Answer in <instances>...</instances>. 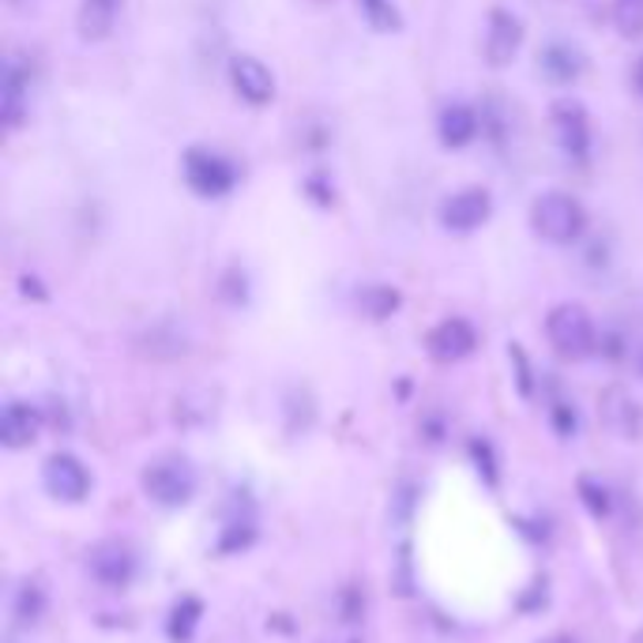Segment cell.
I'll list each match as a JSON object with an SVG mask.
<instances>
[{"mask_svg":"<svg viewBox=\"0 0 643 643\" xmlns=\"http://www.w3.org/2000/svg\"><path fill=\"white\" fill-rule=\"evenodd\" d=\"M531 226L542 241L572 245L583 238V230H588V211H583V204L575 200L572 193H557V188H550V193L535 196Z\"/></svg>","mask_w":643,"mask_h":643,"instance_id":"6da1fadb","label":"cell"},{"mask_svg":"<svg viewBox=\"0 0 643 643\" xmlns=\"http://www.w3.org/2000/svg\"><path fill=\"white\" fill-rule=\"evenodd\" d=\"M546 339L569 362H583L599 346V331H594L591 313L583 305H572V301L550 309V317H546Z\"/></svg>","mask_w":643,"mask_h":643,"instance_id":"7a4b0ae2","label":"cell"},{"mask_svg":"<svg viewBox=\"0 0 643 643\" xmlns=\"http://www.w3.org/2000/svg\"><path fill=\"white\" fill-rule=\"evenodd\" d=\"M185 185L200 196H226L238 185V166L211 147H188L182 158Z\"/></svg>","mask_w":643,"mask_h":643,"instance_id":"3957f363","label":"cell"},{"mask_svg":"<svg viewBox=\"0 0 643 643\" xmlns=\"http://www.w3.org/2000/svg\"><path fill=\"white\" fill-rule=\"evenodd\" d=\"M144 489L151 500H158V505L177 508V505H188V497H193V489H196V478H193V470H188V463L158 459L144 470Z\"/></svg>","mask_w":643,"mask_h":643,"instance_id":"277c9868","label":"cell"},{"mask_svg":"<svg viewBox=\"0 0 643 643\" xmlns=\"http://www.w3.org/2000/svg\"><path fill=\"white\" fill-rule=\"evenodd\" d=\"M494 215V196L486 188H459V193L444 196L440 204V226L452 234H470L489 222Z\"/></svg>","mask_w":643,"mask_h":643,"instance_id":"5b68a950","label":"cell"},{"mask_svg":"<svg viewBox=\"0 0 643 643\" xmlns=\"http://www.w3.org/2000/svg\"><path fill=\"white\" fill-rule=\"evenodd\" d=\"M550 121H553L557 147H561L569 158H588V151H591V117H588V110H583V102L561 98L550 110Z\"/></svg>","mask_w":643,"mask_h":643,"instance_id":"8992f818","label":"cell"},{"mask_svg":"<svg viewBox=\"0 0 643 643\" xmlns=\"http://www.w3.org/2000/svg\"><path fill=\"white\" fill-rule=\"evenodd\" d=\"M230 87L238 91L241 102L249 106H268L276 98V75H271L268 64L252 53H238L230 61Z\"/></svg>","mask_w":643,"mask_h":643,"instance_id":"52a82bcc","label":"cell"},{"mask_svg":"<svg viewBox=\"0 0 643 643\" xmlns=\"http://www.w3.org/2000/svg\"><path fill=\"white\" fill-rule=\"evenodd\" d=\"M519 45H523V23H519V15H512L508 8H494L486 23V38H481L486 61L494 64V69H505V64H512Z\"/></svg>","mask_w":643,"mask_h":643,"instance_id":"ba28073f","label":"cell"},{"mask_svg":"<svg viewBox=\"0 0 643 643\" xmlns=\"http://www.w3.org/2000/svg\"><path fill=\"white\" fill-rule=\"evenodd\" d=\"M42 478H45V489H50L56 500H69V505L83 500L87 497V489H91L87 467H83L75 456H69V452H56V456L45 459Z\"/></svg>","mask_w":643,"mask_h":643,"instance_id":"9c48e42d","label":"cell"},{"mask_svg":"<svg viewBox=\"0 0 643 643\" xmlns=\"http://www.w3.org/2000/svg\"><path fill=\"white\" fill-rule=\"evenodd\" d=\"M425 346H429V354L437 357V362H463V357L475 354L478 331H475V324H470V320L448 317V320H440V324L429 331Z\"/></svg>","mask_w":643,"mask_h":643,"instance_id":"30bf717a","label":"cell"},{"mask_svg":"<svg viewBox=\"0 0 643 643\" xmlns=\"http://www.w3.org/2000/svg\"><path fill=\"white\" fill-rule=\"evenodd\" d=\"M91 575L106 588H125V583L136 575V557H132L128 546L106 542L91 553Z\"/></svg>","mask_w":643,"mask_h":643,"instance_id":"8fae6325","label":"cell"},{"mask_svg":"<svg viewBox=\"0 0 643 643\" xmlns=\"http://www.w3.org/2000/svg\"><path fill=\"white\" fill-rule=\"evenodd\" d=\"M478 113L467 106V102H452V106H444L440 110V117H437V136H440V144L448 147V151H463V147H470L478 139Z\"/></svg>","mask_w":643,"mask_h":643,"instance_id":"7c38bea8","label":"cell"},{"mask_svg":"<svg viewBox=\"0 0 643 643\" xmlns=\"http://www.w3.org/2000/svg\"><path fill=\"white\" fill-rule=\"evenodd\" d=\"M38 429H42V418L27 403H8L4 414H0V440H4V448H27L38 437Z\"/></svg>","mask_w":643,"mask_h":643,"instance_id":"4fadbf2b","label":"cell"},{"mask_svg":"<svg viewBox=\"0 0 643 643\" xmlns=\"http://www.w3.org/2000/svg\"><path fill=\"white\" fill-rule=\"evenodd\" d=\"M599 406H602V418H606L613 433H621V437H636L640 433V406L625 387H610V392H602Z\"/></svg>","mask_w":643,"mask_h":643,"instance_id":"5bb4252c","label":"cell"},{"mask_svg":"<svg viewBox=\"0 0 643 643\" xmlns=\"http://www.w3.org/2000/svg\"><path fill=\"white\" fill-rule=\"evenodd\" d=\"M121 4L125 0H83L80 4V38H87V42H102V38H110L113 23H117L121 15Z\"/></svg>","mask_w":643,"mask_h":643,"instance_id":"9a60e30c","label":"cell"},{"mask_svg":"<svg viewBox=\"0 0 643 643\" xmlns=\"http://www.w3.org/2000/svg\"><path fill=\"white\" fill-rule=\"evenodd\" d=\"M400 305H403V294L395 287H387V282H373V287L357 290V313L369 320H387Z\"/></svg>","mask_w":643,"mask_h":643,"instance_id":"2e32d148","label":"cell"},{"mask_svg":"<svg viewBox=\"0 0 643 643\" xmlns=\"http://www.w3.org/2000/svg\"><path fill=\"white\" fill-rule=\"evenodd\" d=\"M27 117V75L19 64H8L4 72V128L15 132Z\"/></svg>","mask_w":643,"mask_h":643,"instance_id":"e0dca14e","label":"cell"},{"mask_svg":"<svg viewBox=\"0 0 643 643\" xmlns=\"http://www.w3.org/2000/svg\"><path fill=\"white\" fill-rule=\"evenodd\" d=\"M357 8H362L365 23L373 27V31H381V34L403 31V12L395 8V0H357Z\"/></svg>","mask_w":643,"mask_h":643,"instance_id":"ac0fdd59","label":"cell"},{"mask_svg":"<svg viewBox=\"0 0 643 643\" xmlns=\"http://www.w3.org/2000/svg\"><path fill=\"white\" fill-rule=\"evenodd\" d=\"M200 599H182L174 606V613H169V640H177V643H185V640H193V632L196 625H200Z\"/></svg>","mask_w":643,"mask_h":643,"instance_id":"d6986e66","label":"cell"},{"mask_svg":"<svg viewBox=\"0 0 643 643\" xmlns=\"http://www.w3.org/2000/svg\"><path fill=\"white\" fill-rule=\"evenodd\" d=\"M542 72L550 75L553 83H572L580 75V64H575V53L569 45H550L542 53Z\"/></svg>","mask_w":643,"mask_h":643,"instance_id":"ffe728a7","label":"cell"},{"mask_svg":"<svg viewBox=\"0 0 643 643\" xmlns=\"http://www.w3.org/2000/svg\"><path fill=\"white\" fill-rule=\"evenodd\" d=\"M613 27L625 38L643 34V0H613Z\"/></svg>","mask_w":643,"mask_h":643,"instance_id":"44dd1931","label":"cell"},{"mask_svg":"<svg viewBox=\"0 0 643 643\" xmlns=\"http://www.w3.org/2000/svg\"><path fill=\"white\" fill-rule=\"evenodd\" d=\"M42 606H45L42 591L27 583V588L19 591V599H15V618L19 621H38V618H42Z\"/></svg>","mask_w":643,"mask_h":643,"instance_id":"7402d4cb","label":"cell"},{"mask_svg":"<svg viewBox=\"0 0 643 643\" xmlns=\"http://www.w3.org/2000/svg\"><path fill=\"white\" fill-rule=\"evenodd\" d=\"M580 494H583V505H588V512L594 519H602V516H610V494L602 486H594L591 478H583L580 481Z\"/></svg>","mask_w":643,"mask_h":643,"instance_id":"603a6c76","label":"cell"},{"mask_svg":"<svg viewBox=\"0 0 643 643\" xmlns=\"http://www.w3.org/2000/svg\"><path fill=\"white\" fill-rule=\"evenodd\" d=\"M512 362L519 369V387H523V395H531V376H527V357H523V350L512 346Z\"/></svg>","mask_w":643,"mask_h":643,"instance_id":"cb8c5ba5","label":"cell"},{"mask_svg":"<svg viewBox=\"0 0 643 643\" xmlns=\"http://www.w3.org/2000/svg\"><path fill=\"white\" fill-rule=\"evenodd\" d=\"M252 542V527H245V531H230V538L219 546L222 553H230V550H238V546H249Z\"/></svg>","mask_w":643,"mask_h":643,"instance_id":"d4e9b609","label":"cell"},{"mask_svg":"<svg viewBox=\"0 0 643 643\" xmlns=\"http://www.w3.org/2000/svg\"><path fill=\"white\" fill-rule=\"evenodd\" d=\"M553 418H557V429H561V433H572L575 429V414L569 411V406H557Z\"/></svg>","mask_w":643,"mask_h":643,"instance_id":"484cf974","label":"cell"},{"mask_svg":"<svg viewBox=\"0 0 643 643\" xmlns=\"http://www.w3.org/2000/svg\"><path fill=\"white\" fill-rule=\"evenodd\" d=\"M632 83H636V91H640V98H643V56L636 61V69H632Z\"/></svg>","mask_w":643,"mask_h":643,"instance_id":"4316f807","label":"cell"},{"mask_svg":"<svg viewBox=\"0 0 643 643\" xmlns=\"http://www.w3.org/2000/svg\"><path fill=\"white\" fill-rule=\"evenodd\" d=\"M550 643H572L569 636H557V640H550Z\"/></svg>","mask_w":643,"mask_h":643,"instance_id":"83f0119b","label":"cell"},{"mask_svg":"<svg viewBox=\"0 0 643 643\" xmlns=\"http://www.w3.org/2000/svg\"><path fill=\"white\" fill-rule=\"evenodd\" d=\"M640 373H643V357H640Z\"/></svg>","mask_w":643,"mask_h":643,"instance_id":"f1b7e54d","label":"cell"}]
</instances>
